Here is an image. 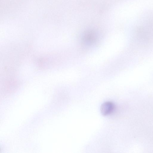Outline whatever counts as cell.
<instances>
[{
  "mask_svg": "<svg viewBox=\"0 0 153 153\" xmlns=\"http://www.w3.org/2000/svg\"><path fill=\"white\" fill-rule=\"evenodd\" d=\"M114 108V105L112 102L107 101L102 104L100 110L102 115L106 116L110 114L112 112Z\"/></svg>",
  "mask_w": 153,
  "mask_h": 153,
  "instance_id": "1",
  "label": "cell"
},
{
  "mask_svg": "<svg viewBox=\"0 0 153 153\" xmlns=\"http://www.w3.org/2000/svg\"><path fill=\"white\" fill-rule=\"evenodd\" d=\"M96 39V36L94 32L88 31L85 32L82 36V42L85 44L90 45L93 43Z\"/></svg>",
  "mask_w": 153,
  "mask_h": 153,
  "instance_id": "2",
  "label": "cell"
}]
</instances>
